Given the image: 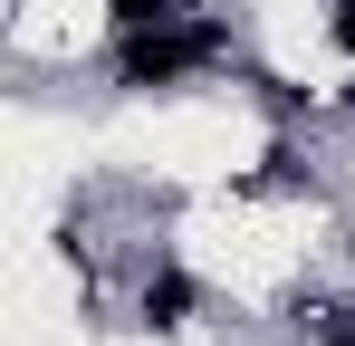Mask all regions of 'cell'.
<instances>
[{"instance_id": "6da1fadb", "label": "cell", "mask_w": 355, "mask_h": 346, "mask_svg": "<svg viewBox=\"0 0 355 346\" xmlns=\"http://www.w3.org/2000/svg\"><path fill=\"white\" fill-rule=\"evenodd\" d=\"M221 58H231V29H221V19H192V10H173V19L116 29V87L154 97V87H182L192 67H221Z\"/></svg>"}, {"instance_id": "7a4b0ae2", "label": "cell", "mask_w": 355, "mask_h": 346, "mask_svg": "<svg viewBox=\"0 0 355 346\" xmlns=\"http://www.w3.org/2000/svg\"><path fill=\"white\" fill-rule=\"evenodd\" d=\"M135 308H144V327H164V337H173V327H192L202 288H192V270H173V260H164V270H144V288H135Z\"/></svg>"}, {"instance_id": "3957f363", "label": "cell", "mask_w": 355, "mask_h": 346, "mask_svg": "<svg viewBox=\"0 0 355 346\" xmlns=\"http://www.w3.org/2000/svg\"><path fill=\"white\" fill-rule=\"evenodd\" d=\"M182 0H106V19H116V29H144V19H173Z\"/></svg>"}, {"instance_id": "277c9868", "label": "cell", "mask_w": 355, "mask_h": 346, "mask_svg": "<svg viewBox=\"0 0 355 346\" xmlns=\"http://www.w3.org/2000/svg\"><path fill=\"white\" fill-rule=\"evenodd\" d=\"M269 115H317V87H269Z\"/></svg>"}, {"instance_id": "5b68a950", "label": "cell", "mask_w": 355, "mask_h": 346, "mask_svg": "<svg viewBox=\"0 0 355 346\" xmlns=\"http://www.w3.org/2000/svg\"><path fill=\"white\" fill-rule=\"evenodd\" d=\"M327 39H336V49L355 58V0H336V19H327Z\"/></svg>"}, {"instance_id": "8992f818", "label": "cell", "mask_w": 355, "mask_h": 346, "mask_svg": "<svg viewBox=\"0 0 355 346\" xmlns=\"http://www.w3.org/2000/svg\"><path fill=\"white\" fill-rule=\"evenodd\" d=\"M346 260H355V231H346Z\"/></svg>"}]
</instances>
